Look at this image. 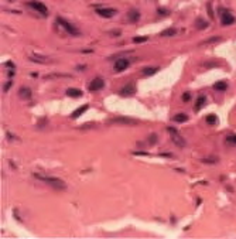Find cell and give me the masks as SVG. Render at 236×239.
Returning a JSON list of instances; mask_svg holds the SVG:
<instances>
[{
  "label": "cell",
  "instance_id": "6da1fadb",
  "mask_svg": "<svg viewBox=\"0 0 236 239\" xmlns=\"http://www.w3.org/2000/svg\"><path fill=\"white\" fill-rule=\"evenodd\" d=\"M34 177L37 178V180L43 181L44 184L52 187L54 190H59V191H64L67 188V184L58 177H51V175H41V174H37V173H34Z\"/></svg>",
  "mask_w": 236,
  "mask_h": 239
},
{
  "label": "cell",
  "instance_id": "7a4b0ae2",
  "mask_svg": "<svg viewBox=\"0 0 236 239\" xmlns=\"http://www.w3.org/2000/svg\"><path fill=\"white\" fill-rule=\"evenodd\" d=\"M167 132L170 133V139H171V141L175 144L177 147H180V149H184V147H187V140L184 139V136L181 135L180 132H178L175 127H167Z\"/></svg>",
  "mask_w": 236,
  "mask_h": 239
},
{
  "label": "cell",
  "instance_id": "3957f363",
  "mask_svg": "<svg viewBox=\"0 0 236 239\" xmlns=\"http://www.w3.org/2000/svg\"><path fill=\"white\" fill-rule=\"evenodd\" d=\"M57 24L59 26V27H62L65 31H67L69 36H74V37H78L79 36V30H78L77 27H75L72 23H69V22H67L65 18H62V17H57Z\"/></svg>",
  "mask_w": 236,
  "mask_h": 239
},
{
  "label": "cell",
  "instance_id": "277c9868",
  "mask_svg": "<svg viewBox=\"0 0 236 239\" xmlns=\"http://www.w3.org/2000/svg\"><path fill=\"white\" fill-rule=\"evenodd\" d=\"M109 125H123V126H135L139 123L137 119H133V117H126V116H117V117H112V119L107 120Z\"/></svg>",
  "mask_w": 236,
  "mask_h": 239
},
{
  "label": "cell",
  "instance_id": "5b68a950",
  "mask_svg": "<svg viewBox=\"0 0 236 239\" xmlns=\"http://www.w3.org/2000/svg\"><path fill=\"white\" fill-rule=\"evenodd\" d=\"M219 18L222 26H230L235 23V16L228 9H219Z\"/></svg>",
  "mask_w": 236,
  "mask_h": 239
},
{
  "label": "cell",
  "instance_id": "8992f818",
  "mask_svg": "<svg viewBox=\"0 0 236 239\" xmlns=\"http://www.w3.org/2000/svg\"><path fill=\"white\" fill-rule=\"evenodd\" d=\"M28 7H31V9L34 10V12L40 13L41 16H48V7L45 6L44 3H41V2H37V0H31V2H28Z\"/></svg>",
  "mask_w": 236,
  "mask_h": 239
},
{
  "label": "cell",
  "instance_id": "52a82bcc",
  "mask_svg": "<svg viewBox=\"0 0 236 239\" xmlns=\"http://www.w3.org/2000/svg\"><path fill=\"white\" fill-rule=\"evenodd\" d=\"M103 88H105V79H102V78H95V79H92L91 84L88 85V89L91 92H98Z\"/></svg>",
  "mask_w": 236,
  "mask_h": 239
},
{
  "label": "cell",
  "instance_id": "ba28073f",
  "mask_svg": "<svg viewBox=\"0 0 236 239\" xmlns=\"http://www.w3.org/2000/svg\"><path fill=\"white\" fill-rule=\"evenodd\" d=\"M130 65V61L127 58H119L116 60V62H115L113 65V69L116 71V72H123L125 69H127Z\"/></svg>",
  "mask_w": 236,
  "mask_h": 239
},
{
  "label": "cell",
  "instance_id": "9c48e42d",
  "mask_svg": "<svg viewBox=\"0 0 236 239\" xmlns=\"http://www.w3.org/2000/svg\"><path fill=\"white\" fill-rule=\"evenodd\" d=\"M96 13H98V16H101V17L111 18V17H113L117 12L115 9H112V7H99V9H96Z\"/></svg>",
  "mask_w": 236,
  "mask_h": 239
},
{
  "label": "cell",
  "instance_id": "30bf717a",
  "mask_svg": "<svg viewBox=\"0 0 236 239\" xmlns=\"http://www.w3.org/2000/svg\"><path fill=\"white\" fill-rule=\"evenodd\" d=\"M135 92H136V86L133 84H127L123 88H120L119 93L122 96H132V95H135Z\"/></svg>",
  "mask_w": 236,
  "mask_h": 239
},
{
  "label": "cell",
  "instance_id": "8fae6325",
  "mask_svg": "<svg viewBox=\"0 0 236 239\" xmlns=\"http://www.w3.org/2000/svg\"><path fill=\"white\" fill-rule=\"evenodd\" d=\"M127 20L130 23H137L140 20V12L137 9H132L127 12Z\"/></svg>",
  "mask_w": 236,
  "mask_h": 239
},
{
  "label": "cell",
  "instance_id": "7c38bea8",
  "mask_svg": "<svg viewBox=\"0 0 236 239\" xmlns=\"http://www.w3.org/2000/svg\"><path fill=\"white\" fill-rule=\"evenodd\" d=\"M88 105H83V106H79V108H77V109L74 110V112H72V115H71V117H72V119H78V117L81 116V115H83L86 112V110H88Z\"/></svg>",
  "mask_w": 236,
  "mask_h": 239
},
{
  "label": "cell",
  "instance_id": "4fadbf2b",
  "mask_svg": "<svg viewBox=\"0 0 236 239\" xmlns=\"http://www.w3.org/2000/svg\"><path fill=\"white\" fill-rule=\"evenodd\" d=\"M19 96L21 99H30L31 98V89L27 88V86H21V88L19 89Z\"/></svg>",
  "mask_w": 236,
  "mask_h": 239
},
{
  "label": "cell",
  "instance_id": "5bb4252c",
  "mask_svg": "<svg viewBox=\"0 0 236 239\" xmlns=\"http://www.w3.org/2000/svg\"><path fill=\"white\" fill-rule=\"evenodd\" d=\"M67 95L71 96V98H81V96H82V91L78 88H68Z\"/></svg>",
  "mask_w": 236,
  "mask_h": 239
},
{
  "label": "cell",
  "instance_id": "9a60e30c",
  "mask_svg": "<svg viewBox=\"0 0 236 239\" xmlns=\"http://www.w3.org/2000/svg\"><path fill=\"white\" fill-rule=\"evenodd\" d=\"M205 103H206V96H205V95H199L198 98H196V101H195L194 109H195V110H199Z\"/></svg>",
  "mask_w": 236,
  "mask_h": 239
},
{
  "label": "cell",
  "instance_id": "2e32d148",
  "mask_svg": "<svg viewBox=\"0 0 236 239\" xmlns=\"http://www.w3.org/2000/svg\"><path fill=\"white\" fill-rule=\"evenodd\" d=\"M158 69H160L158 67H147V68H143L141 74H143L144 77H151V75H154L156 72H158Z\"/></svg>",
  "mask_w": 236,
  "mask_h": 239
},
{
  "label": "cell",
  "instance_id": "e0dca14e",
  "mask_svg": "<svg viewBox=\"0 0 236 239\" xmlns=\"http://www.w3.org/2000/svg\"><path fill=\"white\" fill-rule=\"evenodd\" d=\"M214 89L218 92H225L228 89V84L225 82V81H218V82L214 85Z\"/></svg>",
  "mask_w": 236,
  "mask_h": 239
},
{
  "label": "cell",
  "instance_id": "ac0fdd59",
  "mask_svg": "<svg viewBox=\"0 0 236 239\" xmlns=\"http://www.w3.org/2000/svg\"><path fill=\"white\" fill-rule=\"evenodd\" d=\"M195 27L198 28V30H204V28L208 27V22L204 20V18H201V17H198L195 20Z\"/></svg>",
  "mask_w": 236,
  "mask_h": 239
},
{
  "label": "cell",
  "instance_id": "d6986e66",
  "mask_svg": "<svg viewBox=\"0 0 236 239\" xmlns=\"http://www.w3.org/2000/svg\"><path fill=\"white\" fill-rule=\"evenodd\" d=\"M175 34H177V28L170 27V28H166V30H163L160 36H161V37H172V36H175Z\"/></svg>",
  "mask_w": 236,
  "mask_h": 239
},
{
  "label": "cell",
  "instance_id": "ffe728a7",
  "mask_svg": "<svg viewBox=\"0 0 236 239\" xmlns=\"http://www.w3.org/2000/svg\"><path fill=\"white\" fill-rule=\"evenodd\" d=\"M172 120H174V122H177V123H184V122H187V120H188V116L185 113H177V115H174Z\"/></svg>",
  "mask_w": 236,
  "mask_h": 239
},
{
  "label": "cell",
  "instance_id": "44dd1931",
  "mask_svg": "<svg viewBox=\"0 0 236 239\" xmlns=\"http://www.w3.org/2000/svg\"><path fill=\"white\" fill-rule=\"evenodd\" d=\"M219 41H221V37L215 36V37H211V38H208V40L202 41V43H201V45H211V44H214V43H219Z\"/></svg>",
  "mask_w": 236,
  "mask_h": 239
},
{
  "label": "cell",
  "instance_id": "7402d4cb",
  "mask_svg": "<svg viewBox=\"0 0 236 239\" xmlns=\"http://www.w3.org/2000/svg\"><path fill=\"white\" fill-rule=\"evenodd\" d=\"M205 122L208 123L209 126L216 125V123H218V116H216V115H214V113L208 115V116H206V119H205Z\"/></svg>",
  "mask_w": 236,
  "mask_h": 239
},
{
  "label": "cell",
  "instance_id": "603a6c76",
  "mask_svg": "<svg viewBox=\"0 0 236 239\" xmlns=\"http://www.w3.org/2000/svg\"><path fill=\"white\" fill-rule=\"evenodd\" d=\"M225 143L229 146H236V135H229L225 139Z\"/></svg>",
  "mask_w": 236,
  "mask_h": 239
},
{
  "label": "cell",
  "instance_id": "cb8c5ba5",
  "mask_svg": "<svg viewBox=\"0 0 236 239\" xmlns=\"http://www.w3.org/2000/svg\"><path fill=\"white\" fill-rule=\"evenodd\" d=\"M147 40H149V37H135V38H133V43L140 44V43H146Z\"/></svg>",
  "mask_w": 236,
  "mask_h": 239
},
{
  "label": "cell",
  "instance_id": "d4e9b609",
  "mask_svg": "<svg viewBox=\"0 0 236 239\" xmlns=\"http://www.w3.org/2000/svg\"><path fill=\"white\" fill-rule=\"evenodd\" d=\"M202 161L204 163H208V164H215V163L219 161V159H218V157H208V159H204Z\"/></svg>",
  "mask_w": 236,
  "mask_h": 239
},
{
  "label": "cell",
  "instance_id": "484cf974",
  "mask_svg": "<svg viewBox=\"0 0 236 239\" xmlns=\"http://www.w3.org/2000/svg\"><path fill=\"white\" fill-rule=\"evenodd\" d=\"M156 143H157V135L156 133H153V135L149 136V144L153 146V144H156Z\"/></svg>",
  "mask_w": 236,
  "mask_h": 239
},
{
  "label": "cell",
  "instance_id": "4316f807",
  "mask_svg": "<svg viewBox=\"0 0 236 239\" xmlns=\"http://www.w3.org/2000/svg\"><path fill=\"white\" fill-rule=\"evenodd\" d=\"M190 98H191V95L188 93V92H185L184 95H182V101H184V102H188V101H190Z\"/></svg>",
  "mask_w": 236,
  "mask_h": 239
},
{
  "label": "cell",
  "instance_id": "83f0119b",
  "mask_svg": "<svg viewBox=\"0 0 236 239\" xmlns=\"http://www.w3.org/2000/svg\"><path fill=\"white\" fill-rule=\"evenodd\" d=\"M77 69H78V71H83V69H85V65H82V67H81V65H78Z\"/></svg>",
  "mask_w": 236,
  "mask_h": 239
},
{
  "label": "cell",
  "instance_id": "f1b7e54d",
  "mask_svg": "<svg viewBox=\"0 0 236 239\" xmlns=\"http://www.w3.org/2000/svg\"><path fill=\"white\" fill-rule=\"evenodd\" d=\"M166 12H167V10H161V9H160V10H158V13H160V14H167V13H166Z\"/></svg>",
  "mask_w": 236,
  "mask_h": 239
}]
</instances>
